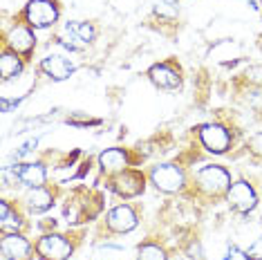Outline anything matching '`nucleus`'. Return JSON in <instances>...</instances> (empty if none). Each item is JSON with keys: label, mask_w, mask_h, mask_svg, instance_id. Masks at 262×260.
Wrapping results in <instances>:
<instances>
[{"label": "nucleus", "mask_w": 262, "mask_h": 260, "mask_svg": "<svg viewBox=\"0 0 262 260\" xmlns=\"http://www.w3.org/2000/svg\"><path fill=\"white\" fill-rule=\"evenodd\" d=\"M94 38V27L90 25V23H81V20H72V23H68L63 29V34H61V45H65L68 50H72V52H79L83 50L90 40Z\"/></svg>", "instance_id": "obj_1"}, {"label": "nucleus", "mask_w": 262, "mask_h": 260, "mask_svg": "<svg viewBox=\"0 0 262 260\" xmlns=\"http://www.w3.org/2000/svg\"><path fill=\"white\" fill-rule=\"evenodd\" d=\"M25 16L32 27H50L58 18V9L52 0H29Z\"/></svg>", "instance_id": "obj_2"}, {"label": "nucleus", "mask_w": 262, "mask_h": 260, "mask_svg": "<svg viewBox=\"0 0 262 260\" xmlns=\"http://www.w3.org/2000/svg\"><path fill=\"white\" fill-rule=\"evenodd\" d=\"M152 184L164 193H177L184 186V173L172 164H164L152 170Z\"/></svg>", "instance_id": "obj_3"}, {"label": "nucleus", "mask_w": 262, "mask_h": 260, "mask_svg": "<svg viewBox=\"0 0 262 260\" xmlns=\"http://www.w3.org/2000/svg\"><path fill=\"white\" fill-rule=\"evenodd\" d=\"M36 249L40 256H43V260H68L70 253H72V245H70L63 235L50 233L38 240Z\"/></svg>", "instance_id": "obj_4"}, {"label": "nucleus", "mask_w": 262, "mask_h": 260, "mask_svg": "<svg viewBox=\"0 0 262 260\" xmlns=\"http://www.w3.org/2000/svg\"><path fill=\"white\" fill-rule=\"evenodd\" d=\"M198 184L204 188L206 193L217 195V193H222L231 186V177L224 168H220V166H204L198 173Z\"/></svg>", "instance_id": "obj_5"}, {"label": "nucleus", "mask_w": 262, "mask_h": 260, "mask_svg": "<svg viewBox=\"0 0 262 260\" xmlns=\"http://www.w3.org/2000/svg\"><path fill=\"white\" fill-rule=\"evenodd\" d=\"M226 198H229V204L233 206L235 211H240V213H249V211H253L255 204H258L255 191L247 182H235V184H231Z\"/></svg>", "instance_id": "obj_6"}, {"label": "nucleus", "mask_w": 262, "mask_h": 260, "mask_svg": "<svg viewBox=\"0 0 262 260\" xmlns=\"http://www.w3.org/2000/svg\"><path fill=\"white\" fill-rule=\"evenodd\" d=\"M200 139H202V144L206 146V150H211V153H224L231 146L229 133H226L222 126H213V123L202 126Z\"/></svg>", "instance_id": "obj_7"}, {"label": "nucleus", "mask_w": 262, "mask_h": 260, "mask_svg": "<svg viewBox=\"0 0 262 260\" xmlns=\"http://www.w3.org/2000/svg\"><path fill=\"white\" fill-rule=\"evenodd\" d=\"M0 249H3V256L7 260H29V253H32V247L29 242L18 233H7L0 242Z\"/></svg>", "instance_id": "obj_8"}, {"label": "nucleus", "mask_w": 262, "mask_h": 260, "mask_svg": "<svg viewBox=\"0 0 262 260\" xmlns=\"http://www.w3.org/2000/svg\"><path fill=\"white\" fill-rule=\"evenodd\" d=\"M112 188L123 198H135V195L144 193V175L135 173V170H123L119 177H115Z\"/></svg>", "instance_id": "obj_9"}, {"label": "nucleus", "mask_w": 262, "mask_h": 260, "mask_svg": "<svg viewBox=\"0 0 262 260\" xmlns=\"http://www.w3.org/2000/svg\"><path fill=\"white\" fill-rule=\"evenodd\" d=\"M108 227L117 233H128L137 227V215L128 204H121L108 213Z\"/></svg>", "instance_id": "obj_10"}, {"label": "nucleus", "mask_w": 262, "mask_h": 260, "mask_svg": "<svg viewBox=\"0 0 262 260\" xmlns=\"http://www.w3.org/2000/svg\"><path fill=\"white\" fill-rule=\"evenodd\" d=\"M40 68H43V72L50 76V79H54V81H63V79H68V76L74 72V65L61 54L45 56L43 63H40Z\"/></svg>", "instance_id": "obj_11"}, {"label": "nucleus", "mask_w": 262, "mask_h": 260, "mask_svg": "<svg viewBox=\"0 0 262 260\" xmlns=\"http://www.w3.org/2000/svg\"><path fill=\"white\" fill-rule=\"evenodd\" d=\"M16 177H18L20 184H25L29 188H38L45 184V166L43 164H18V166L14 168Z\"/></svg>", "instance_id": "obj_12"}, {"label": "nucleus", "mask_w": 262, "mask_h": 260, "mask_svg": "<svg viewBox=\"0 0 262 260\" xmlns=\"http://www.w3.org/2000/svg\"><path fill=\"white\" fill-rule=\"evenodd\" d=\"M150 81L157 88H164V90H175V88H180V76L172 68L168 65H152L150 68Z\"/></svg>", "instance_id": "obj_13"}, {"label": "nucleus", "mask_w": 262, "mask_h": 260, "mask_svg": "<svg viewBox=\"0 0 262 260\" xmlns=\"http://www.w3.org/2000/svg\"><path fill=\"white\" fill-rule=\"evenodd\" d=\"M99 164H101L103 173H123L126 164H128V157H126V153L119 148H108L105 153H101Z\"/></svg>", "instance_id": "obj_14"}, {"label": "nucleus", "mask_w": 262, "mask_h": 260, "mask_svg": "<svg viewBox=\"0 0 262 260\" xmlns=\"http://www.w3.org/2000/svg\"><path fill=\"white\" fill-rule=\"evenodd\" d=\"M34 34L29 32V29H25V27H14L9 32V38H7V43H9V47L14 52H23V54H29L32 52V47H34Z\"/></svg>", "instance_id": "obj_15"}, {"label": "nucleus", "mask_w": 262, "mask_h": 260, "mask_svg": "<svg viewBox=\"0 0 262 260\" xmlns=\"http://www.w3.org/2000/svg\"><path fill=\"white\" fill-rule=\"evenodd\" d=\"M27 206L34 211V213H40V211H47L52 206V193L45 191L43 186L32 188L27 195Z\"/></svg>", "instance_id": "obj_16"}, {"label": "nucleus", "mask_w": 262, "mask_h": 260, "mask_svg": "<svg viewBox=\"0 0 262 260\" xmlns=\"http://www.w3.org/2000/svg\"><path fill=\"white\" fill-rule=\"evenodd\" d=\"M0 72H3V79L9 81L14 76H18L23 72V63L20 58L14 54V52H5L3 58H0Z\"/></svg>", "instance_id": "obj_17"}, {"label": "nucleus", "mask_w": 262, "mask_h": 260, "mask_svg": "<svg viewBox=\"0 0 262 260\" xmlns=\"http://www.w3.org/2000/svg\"><path fill=\"white\" fill-rule=\"evenodd\" d=\"M0 229L3 231H11V233H16V229L20 227V220H18V215H11V211H9V206L7 202H0Z\"/></svg>", "instance_id": "obj_18"}, {"label": "nucleus", "mask_w": 262, "mask_h": 260, "mask_svg": "<svg viewBox=\"0 0 262 260\" xmlns=\"http://www.w3.org/2000/svg\"><path fill=\"white\" fill-rule=\"evenodd\" d=\"M94 260H123V249L121 247H115V245H105L97 251Z\"/></svg>", "instance_id": "obj_19"}, {"label": "nucleus", "mask_w": 262, "mask_h": 260, "mask_svg": "<svg viewBox=\"0 0 262 260\" xmlns=\"http://www.w3.org/2000/svg\"><path fill=\"white\" fill-rule=\"evenodd\" d=\"M155 11H157L159 16H164V18H175L180 9H177L175 0H157V5H155Z\"/></svg>", "instance_id": "obj_20"}, {"label": "nucleus", "mask_w": 262, "mask_h": 260, "mask_svg": "<svg viewBox=\"0 0 262 260\" xmlns=\"http://www.w3.org/2000/svg\"><path fill=\"white\" fill-rule=\"evenodd\" d=\"M139 260H166V253L155 245H144L139 249Z\"/></svg>", "instance_id": "obj_21"}, {"label": "nucleus", "mask_w": 262, "mask_h": 260, "mask_svg": "<svg viewBox=\"0 0 262 260\" xmlns=\"http://www.w3.org/2000/svg\"><path fill=\"white\" fill-rule=\"evenodd\" d=\"M247 256L251 258V260H262V235H260V238L253 242V247L247 251Z\"/></svg>", "instance_id": "obj_22"}, {"label": "nucleus", "mask_w": 262, "mask_h": 260, "mask_svg": "<svg viewBox=\"0 0 262 260\" xmlns=\"http://www.w3.org/2000/svg\"><path fill=\"white\" fill-rule=\"evenodd\" d=\"M249 148H251V153H255V155L262 157V133L253 135V137L249 139Z\"/></svg>", "instance_id": "obj_23"}, {"label": "nucleus", "mask_w": 262, "mask_h": 260, "mask_svg": "<svg viewBox=\"0 0 262 260\" xmlns=\"http://www.w3.org/2000/svg\"><path fill=\"white\" fill-rule=\"evenodd\" d=\"M226 260H251V258H249L244 251L237 249V247H231V249L226 251Z\"/></svg>", "instance_id": "obj_24"}]
</instances>
